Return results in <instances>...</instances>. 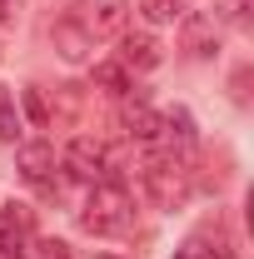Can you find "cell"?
Here are the masks:
<instances>
[{"label":"cell","instance_id":"obj_1","mask_svg":"<svg viewBox=\"0 0 254 259\" xmlns=\"http://www.w3.org/2000/svg\"><path fill=\"white\" fill-rule=\"evenodd\" d=\"M125 20H130V0H75L55 20L50 40H55V50L70 65H80V60H90L95 45L125 35Z\"/></svg>","mask_w":254,"mask_h":259},{"label":"cell","instance_id":"obj_2","mask_svg":"<svg viewBox=\"0 0 254 259\" xmlns=\"http://www.w3.org/2000/svg\"><path fill=\"white\" fill-rule=\"evenodd\" d=\"M140 180H145V190H150V199H155L159 209H175V204L190 199V164H185V155H175V150L145 160Z\"/></svg>","mask_w":254,"mask_h":259},{"label":"cell","instance_id":"obj_3","mask_svg":"<svg viewBox=\"0 0 254 259\" xmlns=\"http://www.w3.org/2000/svg\"><path fill=\"white\" fill-rule=\"evenodd\" d=\"M130 220H135V204L120 185H95L85 199V214H80V225L90 234H120V229H130Z\"/></svg>","mask_w":254,"mask_h":259},{"label":"cell","instance_id":"obj_4","mask_svg":"<svg viewBox=\"0 0 254 259\" xmlns=\"http://www.w3.org/2000/svg\"><path fill=\"white\" fill-rule=\"evenodd\" d=\"M105 145L90 140V135H80V140H70V150H65V169L75 175V180H100L105 175Z\"/></svg>","mask_w":254,"mask_h":259},{"label":"cell","instance_id":"obj_5","mask_svg":"<svg viewBox=\"0 0 254 259\" xmlns=\"http://www.w3.org/2000/svg\"><path fill=\"white\" fill-rule=\"evenodd\" d=\"M50 169H55V150H50L45 140L20 145V180H25V185H35V190H55Z\"/></svg>","mask_w":254,"mask_h":259},{"label":"cell","instance_id":"obj_6","mask_svg":"<svg viewBox=\"0 0 254 259\" xmlns=\"http://www.w3.org/2000/svg\"><path fill=\"white\" fill-rule=\"evenodd\" d=\"M30 229H35L30 204H5V229H0V244H5L10 254L25 259V239H30Z\"/></svg>","mask_w":254,"mask_h":259},{"label":"cell","instance_id":"obj_7","mask_svg":"<svg viewBox=\"0 0 254 259\" xmlns=\"http://www.w3.org/2000/svg\"><path fill=\"white\" fill-rule=\"evenodd\" d=\"M120 65H125V70H155L159 65V40L155 35H125Z\"/></svg>","mask_w":254,"mask_h":259},{"label":"cell","instance_id":"obj_8","mask_svg":"<svg viewBox=\"0 0 254 259\" xmlns=\"http://www.w3.org/2000/svg\"><path fill=\"white\" fill-rule=\"evenodd\" d=\"M185 5H190V0H140V15H145L150 25H170V20L185 15Z\"/></svg>","mask_w":254,"mask_h":259},{"label":"cell","instance_id":"obj_9","mask_svg":"<svg viewBox=\"0 0 254 259\" xmlns=\"http://www.w3.org/2000/svg\"><path fill=\"white\" fill-rule=\"evenodd\" d=\"M125 130L135 140H159V115L145 110V105H135V110H125Z\"/></svg>","mask_w":254,"mask_h":259},{"label":"cell","instance_id":"obj_10","mask_svg":"<svg viewBox=\"0 0 254 259\" xmlns=\"http://www.w3.org/2000/svg\"><path fill=\"white\" fill-rule=\"evenodd\" d=\"M175 259H229V249H224V239H215V244H209L204 234H194V239H185V244H180V254H175Z\"/></svg>","mask_w":254,"mask_h":259},{"label":"cell","instance_id":"obj_11","mask_svg":"<svg viewBox=\"0 0 254 259\" xmlns=\"http://www.w3.org/2000/svg\"><path fill=\"white\" fill-rule=\"evenodd\" d=\"M20 135V115H15V100H10V90L0 85V140H15Z\"/></svg>","mask_w":254,"mask_h":259},{"label":"cell","instance_id":"obj_12","mask_svg":"<svg viewBox=\"0 0 254 259\" xmlns=\"http://www.w3.org/2000/svg\"><path fill=\"white\" fill-rule=\"evenodd\" d=\"M95 80L105 85V90H115V95H125V90H130V70H125V65H100Z\"/></svg>","mask_w":254,"mask_h":259},{"label":"cell","instance_id":"obj_13","mask_svg":"<svg viewBox=\"0 0 254 259\" xmlns=\"http://www.w3.org/2000/svg\"><path fill=\"white\" fill-rule=\"evenodd\" d=\"M45 259H70V244H60V239H50V244H45Z\"/></svg>","mask_w":254,"mask_h":259},{"label":"cell","instance_id":"obj_14","mask_svg":"<svg viewBox=\"0 0 254 259\" xmlns=\"http://www.w3.org/2000/svg\"><path fill=\"white\" fill-rule=\"evenodd\" d=\"M15 5H20V0H0V20H10V15H15Z\"/></svg>","mask_w":254,"mask_h":259},{"label":"cell","instance_id":"obj_15","mask_svg":"<svg viewBox=\"0 0 254 259\" xmlns=\"http://www.w3.org/2000/svg\"><path fill=\"white\" fill-rule=\"evenodd\" d=\"M95 259H120V254H95Z\"/></svg>","mask_w":254,"mask_h":259}]
</instances>
